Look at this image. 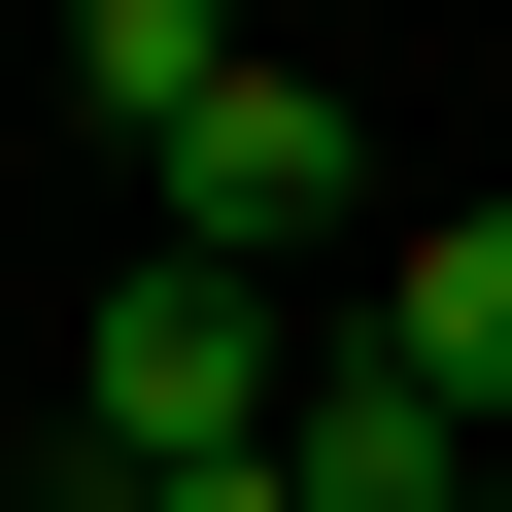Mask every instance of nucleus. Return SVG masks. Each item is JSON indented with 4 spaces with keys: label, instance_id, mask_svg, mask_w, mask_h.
Here are the masks:
<instances>
[{
    "label": "nucleus",
    "instance_id": "obj_2",
    "mask_svg": "<svg viewBox=\"0 0 512 512\" xmlns=\"http://www.w3.org/2000/svg\"><path fill=\"white\" fill-rule=\"evenodd\" d=\"M308 205H376V103H342V69L274 35V69H239V103L171 137V239H239V274H274V239H308Z\"/></svg>",
    "mask_w": 512,
    "mask_h": 512
},
{
    "label": "nucleus",
    "instance_id": "obj_6",
    "mask_svg": "<svg viewBox=\"0 0 512 512\" xmlns=\"http://www.w3.org/2000/svg\"><path fill=\"white\" fill-rule=\"evenodd\" d=\"M137 512H308V478H274V444H239V478H137Z\"/></svg>",
    "mask_w": 512,
    "mask_h": 512
},
{
    "label": "nucleus",
    "instance_id": "obj_5",
    "mask_svg": "<svg viewBox=\"0 0 512 512\" xmlns=\"http://www.w3.org/2000/svg\"><path fill=\"white\" fill-rule=\"evenodd\" d=\"M376 342H410V376L512 444V205H410V239H376Z\"/></svg>",
    "mask_w": 512,
    "mask_h": 512
},
{
    "label": "nucleus",
    "instance_id": "obj_4",
    "mask_svg": "<svg viewBox=\"0 0 512 512\" xmlns=\"http://www.w3.org/2000/svg\"><path fill=\"white\" fill-rule=\"evenodd\" d=\"M239 69H274V0H69V103H103L137 171H171V137L239 103Z\"/></svg>",
    "mask_w": 512,
    "mask_h": 512
},
{
    "label": "nucleus",
    "instance_id": "obj_3",
    "mask_svg": "<svg viewBox=\"0 0 512 512\" xmlns=\"http://www.w3.org/2000/svg\"><path fill=\"white\" fill-rule=\"evenodd\" d=\"M274 478H308V512H478L512 444H478V410H444V376L342 308V342H308V410H274Z\"/></svg>",
    "mask_w": 512,
    "mask_h": 512
},
{
    "label": "nucleus",
    "instance_id": "obj_8",
    "mask_svg": "<svg viewBox=\"0 0 512 512\" xmlns=\"http://www.w3.org/2000/svg\"><path fill=\"white\" fill-rule=\"evenodd\" d=\"M478 512H512V478H478Z\"/></svg>",
    "mask_w": 512,
    "mask_h": 512
},
{
    "label": "nucleus",
    "instance_id": "obj_1",
    "mask_svg": "<svg viewBox=\"0 0 512 512\" xmlns=\"http://www.w3.org/2000/svg\"><path fill=\"white\" fill-rule=\"evenodd\" d=\"M274 410H308V308L239 274V239H137V274H103V376H69V478H35V512H137V478H239Z\"/></svg>",
    "mask_w": 512,
    "mask_h": 512
},
{
    "label": "nucleus",
    "instance_id": "obj_7",
    "mask_svg": "<svg viewBox=\"0 0 512 512\" xmlns=\"http://www.w3.org/2000/svg\"><path fill=\"white\" fill-rule=\"evenodd\" d=\"M274 35H308V0H274Z\"/></svg>",
    "mask_w": 512,
    "mask_h": 512
}]
</instances>
